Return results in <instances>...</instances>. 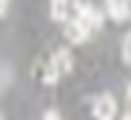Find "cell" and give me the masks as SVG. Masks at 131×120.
<instances>
[{"instance_id": "6da1fadb", "label": "cell", "mask_w": 131, "mask_h": 120, "mask_svg": "<svg viewBox=\"0 0 131 120\" xmlns=\"http://www.w3.org/2000/svg\"><path fill=\"white\" fill-rule=\"evenodd\" d=\"M71 13H73V18L76 21H81V24L86 26V29H100L102 26V13L97 8H92L89 3H81V0H73L71 3Z\"/></svg>"}, {"instance_id": "7a4b0ae2", "label": "cell", "mask_w": 131, "mask_h": 120, "mask_svg": "<svg viewBox=\"0 0 131 120\" xmlns=\"http://www.w3.org/2000/svg\"><path fill=\"white\" fill-rule=\"evenodd\" d=\"M92 112H94V120H115L118 115V102L113 94H100L92 104Z\"/></svg>"}, {"instance_id": "3957f363", "label": "cell", "mask_w": 131, "mask_h": 120, "mask_svg": "<svg viewBox=\"0 0 131 120\" xmlns=\"http://www.w3.org/2000/svg\"><path fill=\"white\" fill-rule=\"evenodd\" d=\"M63 34H66V39H68L71 45H79V42H84L86 37H89V29H86L81 21L71 18L68 24H66V29H63Z\"/></svg>"}, {"instance_id": "277c9868", "label": "cell", "mask_w": 131, "mask_h": 120, "mask_svg": "<svg viewBox=\"0 0 131 120\" xmlns=\"http://www.w3.org/2000/svg\"><path fill=\"white\" fill-rule=\"evenodd\" d=\"M50 16H52V21L66 24L71 16V0H50Z\"/></svg>"}, {"instance_id": "5b68a950", "label": "cell", "mask_w": 131, "mask_h": 120, "mask_svg": "<svg viewBox=\"0 0 131 120\" xmlns=\"http://www.w3.org/2000/svg\"><path fill=\"white\" fill-rule=\"evenodd\" d=\"M60 71H58V65L52 63V58L39 68V78H42V84H47V86H52V84H58V78H60Z\"/></svg>"}, {"instance_id": "8992f818", "label": "cell", "mask_w": 131, "mask_h": 120, "mask_svg": "<svg viewBox=\"0 0 131 120\" xmlns=\"http://www.w3.org/2000/svg\"><path fill=\"white\" fill-rule=\"evenodd\" d=\"M52 63L58 65V71L60 73H71L73 71V55H71V50H58L55 55H52Z\"/></svg>"}, {"instance_id": "52a82bcc", "label": "cell", "mask_w": 131, "mask_h": 120, "mask_svg": "<svg viewBox=\"0 0 131 120\" xmlns=\"http://www.w3.org/2000/svg\"><path fill=\"white\" fill-rule=\"evenodd\" d=\"M105 13L113 21H126V3L123 0H105Z\"/></svg>"}, {"instance_id": "ba28073f", "label": "cell", "mask_w": 131, "mask_h": 120, "mask_svg": "<svg viewBox=\"0 0 131 120\" xmlns=\"http://www.w3.org/2000/svg\"><path fill=\"white\" fill-rule=\"evenodd\" d=\"M123 63L131 65V31L126 34V39H123Z\"/></svg>"}, {"instance_id": "9c48e42d", "label": "cell", "mask_w": 131, "mask_h": 120, "mask_svg": "<svg viewBox=\"0 0 131 120\" xmlns=\"http://www.w3.org/2000/svg\"><path fill=\"white\" fill-rule=\"evenodd\" d=\"M42 120H60V115H58L55 110H47L45 115H42Z\"/></svg>"}, {"instance_id": "30bf717a", "label": "cell", "mask_w": 131, "mask_h": 120, "mask_svg": "<svg viewBox=\"0 0 131 120\" xmlns=\"http://www.w3.org/2000/svg\"><path fill=\"white\" fill-rule=\"evenodd\" d=\"M8 3H10V0H0V16H5V10H8Z\"/></svg>"}, {"instance_id": "8fae6325", "label": "cell", "mask_w": 131, "mask_h": 120, "mask_svg": "<svg viewBox=\"0 0 131 120\" xmlns=\"http://www.w3.org/2000/svg\"><path fill=\"white\" fill-rule=\"evenodd\" d=\"M126 102H128V107H131V81H128V86H126Z\"/></svg>"}, {"instance_id": "7c38bea8", "label": "cell", "mask_w": 131, "mask_h": 120, "mask_svg": "<svg viewBox=\"0 0 131 120\" xmlns=\"http://www.w3.org/2000/svg\"><path fill=\"white\" fill-rule=\"evenodd\" d=\"M123 3H126V16L131 18V0H123Z\"/></svg>"}, {"instance_id": "4fadbf2b", "label": "cell", "mask_w": 131, "mask_h": 120, "mask_svg": "<svg viewBox=\"0 0 131 120\" xmlns=\"http://www.w3.org/2000/svg\"><path fill=\"white\" fill-rule=\"evenodd\" d=\"M123 120H131V112H128V115H126V117H123Z\"/></svg>"}, {"instance_id": "5bb4252c", "label": "cell", "mask_w": 131, "mask_h": 120, "mask_svg": "<svg viewBox=\"0 0 131 120\" xmlns=\"http://www.w3.org/2000/svg\"><path fill=\"white\" fill-rule=\"evenodd\" d=\"M0 120H3V115H0Z\"/></svg>"}]
</instances>
